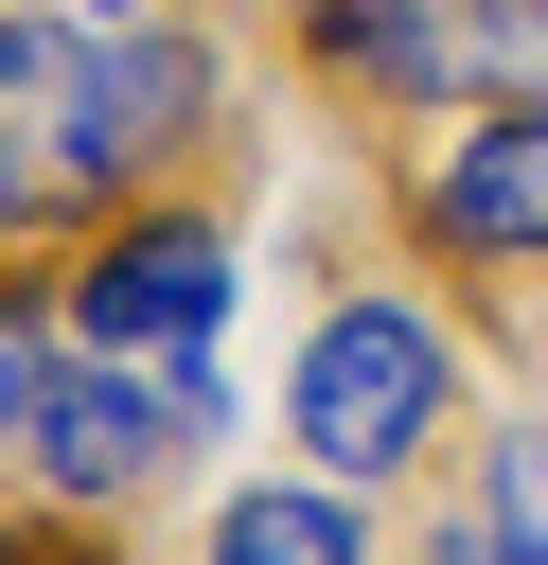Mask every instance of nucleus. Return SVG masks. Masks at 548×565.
<instances>
[{
    "label": "nucleus",
    "instance_id": "f257e3e1",
    "mask_svg": "<svg viewBox=\"0 0 548 565\" xmlns=\"http://www.w3.org/2000/svg\"><path fill=\"white\" fill-rule=\"evenodd\" d=\"M460 388H477V371H460V318H442L424 282H336V300L301 318V353H283V441H301V477L389 494V477L442 459Z\"/></svg>",
    "mask_w": 548,
    "mask_h": 565
},
{
    "label": "nucleus",
    "instance_id": "f03ea898",
    "mask_svg": "<svg viewBox=\"0 0 548 565\" xmlns=\"http://www.w3.org/2000/svg\"><path fill=\"white\" fill-rule=\"evenodd\" d=\"M230 282H247V247H230L212 194H124V212L71 230L53 318H71V353H141V371H177V353L230 335Z\"/></svg>",
    "mask_w": 548,
    "mask_h": 565
},
{
    "label": "nucleus",
    "instance_id": "7ed1b4c3",
    "mask_svg": "<svg viewBox=\"0 0 548 565\" xmlns=\"http://www.w3.org/2000/svg\"><path fill=\"white\" fill-rule=\"evenodd\" d=\"M301 53L354 106H513L548 88V0H301Z\"/></svg>",
    "mask_w": 548,
    "mask_h": 565
},
{
    "label": "nucleus",
    "instance_id": "20e7f679",
    "mask_svg": "<svg viewBox=\"0 0 548 565\" xmlns=\"http://www.w3.org/2000/svg\"><path fill=\"white\" fill-rule=\"evenodd\" d=\"M0 194L18 212H124L106 18H0Z\"/></svg>",
    "mask_w": 548,
    "mask_h": 565
},
{
    "label": "nucleus",
    "instance_id": "39448f33",
    "mask_svg": "<svg viewBox=\"0 0 548 565\" xmlns=\"http://www.w3.org/2000/svg\"><path fill=\"white\" fill-rule=\"evenodd\" d=\"M177 459H194V424H177V371H141V353H71L53 406H35V441H18V477L53 512H141Z\"/></svg>",
    "mask_w": 548,
    "mask_h": 565
},
{
    "label": "nucleus",
    "instance_id": "423d86ee",
    "mask_svg": "<svg viewBox=\"0 0 548 565\" xmlns=\"http://www.w3.org/2000/svg\"><path fill=\"white\" fill-rule=\"evenodd\" d=\"M407 230L477 282H548V88L513 106H460V141L407 177Z\"/></svg>",
    "mask_w": 548,
    "mask_h": 565
},
{
    "label": "nucleus",
    "instance_id": "0eeeda50",
    "mask_svg": "<svg viewBox=\"0 0 548 565\" xmlns=\"http://www.w3.org/2000/svg\"><path fill=\"white\" fill-rule=\"evenodd\" d=\"M194 565H371V512H354V477H247V494H212Z\"/></svg>",
    "mask_w": 548,
    "mask_h": 565
},
{
    "label": "nucleus",
    "instance_id": "6e6552de",
    "mask_svg": "<svg viewBox=\"0 0 548 565\" xmlns=\"http://www.w3.org/2000/svg\"><path fill=\"white\" fill-rule=\"evenodd\" d=\"M53 371H71V318H53V300H18V282H0V459H18V441H35V406H53Z\"/></svg>",
    "mask_w": 548,
    "mask_h": 565
},
{
    "label": "nucleus",
    "instance_id": "1a4fd4ad",
    "mask_svg": "<svg viewBox=\"0 0 548 565\" xmlns=\"http://www.w3.org/2000/svg\"><path fill=\"white\" fill-rule=\"evenodd\" d=\"M477 512H495V565H548V424H495Z\"/></svg>",
    "mask_w": 548,
    "mask_h": 565
},
{
    "label": "nucleus",
    "instance_id": "9d476101",
    "mask_svg": "<svg viewBox=\"0 0 548 565\" xmlns=\"http://www.w3.org/2000/svg\"><path fill=\"white\" fill-rule=\"evenodd\" d=\"M88 18H177V0H88Z\"/></svg>",
    "mask_w": 548,
    "mask_h": 565
},
{
    "label": "nucleus",
    "instance_id": "9b49d317",
    "mask_svg": "<svg viewBox=\"0 0 548 565\" xmlns=\"http://www.w3.org/2000/svg\"><path fill=\"white\" fill-rule=\"evenodd\" d=\"M424 565H442V547H424Z\"/></svg>",
    "mask_w": 548,
    "mask_h": 565
}]
</instances>
